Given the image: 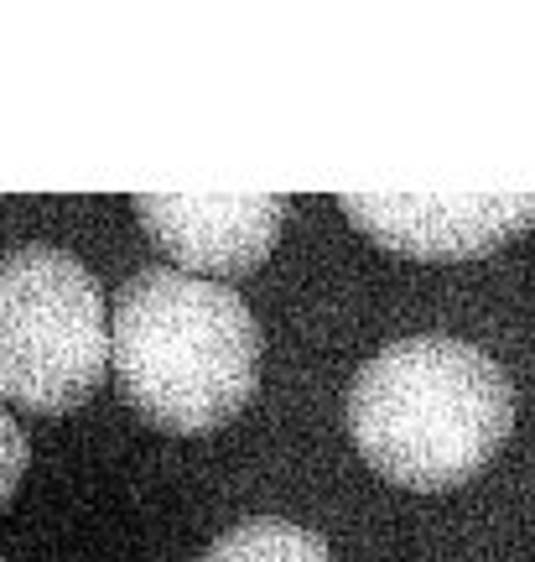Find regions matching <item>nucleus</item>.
Listing matches in <instances>:
<instances>
[{"instance_id":"1","label":"nucleus","mask_w":535,"mask_h":562,"mask_svg":"<svg viewBox=\"0 0 535 562\" xmlns=\"http://www.w3.org/2000/svg\"><path fill=\"white\" fill-rule=\"evenodd\" d=\"M260 334L250 302L187 277L178 266H140L119 281L110 313V370L125 406L172 438L218 432L255 402Z\"/></svg>"},{"instance_id":"2","label":"nucleus","mask_w":535,"mask_h":562,"mask_svg":"<svg viewBox=\"0 0 535 562\" xmlns=\"http://www.w3.org/2000/svg\"><path fill=\"white\" fill-rule=\"evenodd\" d=\"M343 412L375 474L406 490H457L510 442L515 391L478 344L417 334L358 370Z\"/></svg>"},{"instance_id":"3","label":"nucleus","mask_w":535,"mask_h":562,"mask_svg":"<svg viewBox=\"0 0 535 562\" xmlns=\"http://www.w3.org/2000/svg\"><path fill=\"white\" fill-rule=\"evenodd\" d=\"M110 375V297L58 245L0 256V402L68 417Z\"/></svg>"},{"instance_id":"4","label":"nucleus","mask_w":535,"mask_h":562,"mask_svg":"<svg viewBox=\"0 0 535 562\" xmlns=\"http://www.w3.org/2000/svg\"><path fill=\"white\" fill-rule=\"evenodd\" d=\"M343 214L385 250L468 261L535 224V193H343Z\"/></svg>"},{"instance_id":"5","label":"nucleus","mask_w":535,"mask_h":562,"mask_svg":"<svg viewBox=\"0 0 535 562\" xmlns=\"http://www.w3.org/2000/svg\"><path fill=\"white\" fill-rule=\"evenodd\" d=\"M281 193H140L136 220L187 277H244L281 240Z\"/></svg>"},{"instance_id":"6","label":"nucleus","mask_w":535,"mask_h":562,"mask_svg":"<svg viewBox=\"0 0 535 562\" xmlns=\"http://www.w3.org/2000/svg\"><path fill=\"white\" fill-rule=\"evenodd\" d=\"M198 562H333V552L301 526L260 516V521H239L235 531H224Z\"/></svg>"},{"instance_id":"7","label":"nucleus","mask_w":535,"mask_h":562,"mask_svg":"<svg viewBox=\"0 0 535 562\" xmlns=\"http://www.w3.org/2000/svg\"><path fill=\"white\" fill-rule=\"evenodd\" d=\"M26 463H32V448H26V432L21 422L0 406V510L16 501L21 480H26Z\"/></svg>"},{"instance_id":"8","label":"nucleus","mask_w":535,"mask_h":562,"mask_svg":"<svg viewBox=\"0 0 535 562\" xmlns=\"http://www.w3.org/2000/svg\"><path fill=\"white\" fill-rule=\"evenodd\" d=\"M0 562H5V558H0Z\"/></svg>"}]
</instances>
